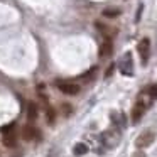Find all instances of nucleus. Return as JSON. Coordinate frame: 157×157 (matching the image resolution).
Wrapping results in <instances>:
<instances>
[{
    "instance_id": "obj_1",
    "label": "nucleus",
    "mask_w": 157,
    "mask_h": 157,
    "mask_svg": "<svg viewBox=\"0 0 157 157\" xmlns=\"http://www.w3.org/2000/svg\"><path fill=\"white\" fill-rule=\"evenodd\" d=\"M154 140H155V132H154V130H144V132L137 137L135 145L139 147V149H145V147L152 145Z\"/></svg>"
},
{
    "instance_id": "obj_2",
    "label": "nucleus",
    "mask_w": 157,
    "mask_h": 157,
    "mask_svg": "<svg viewBox=\"0 0 157 157\" xmlns=\"http://www.w3.org/2000/svg\"><path fill=\"white\" fill-rule=\"evenodd\" d=\"M120 71L125 76L133 75V61H132V52H125V56L120 61Z\"/></svg>"
},
{
    "instance_id": "obj_3",
    "label": "nucleus",
    "mask_w": 157,
    "mask_h": 157,
    "mask_svg": "<svg viewBox=\"0 0 157 157\" xmlns=\"http://www.w3.org/2000/svg\"><path fill=\"white\" fill-rule=\"evenodd\" d=\"M137 51H139L140 54V61H142V64H147V61H149V54H150V41L147 37H144L142 41L139 42V46H137Z\"/></svg>"
},
{
    "instance_id": "obj_4",
    "label": "nucleus",
    "mask_w": 157,
    "mask_h": 157,
    "mask_svg": "<svg viewBox=\"0 0 157 157\" xmlns=\"http://www.w3.org/2000/svg\"><path fill=\"white\" fill-rule=\"evenodd\" d=\"M58 88H59V91L64 93V95H78V93H79V85H76V83L59 81L58 83Z\"/></svg>"
},
{
    "instance_id": "obj_5",
    "label": "nucleus",
    "mask_w": 157,
    "mask_h": 157,
    "mask_svg": "<svg viewBox=\"0 0 157 157\" xmlns=\"http://www.w3.org/2000/svg\"><path fill=\"white\" fill-rule=\"evenodd\" d=\"M112 52H113V42H112V39L106 37L105 42L100 46V56L101 58H108V56H112Z\"/></svg>"
},
{
    "instance_id": "obj_6",
    "label": "nucleus",
    "mask_w": 157,
    "mask_h": 157,
    "mask_svg": "<svg viewBox=\"0 0 157 157\" xmlns=\"http://www.w3.org/2000/svg\"><path fill=\"white\" fill-rule=\"evenodd\" d=\"M144 112H145V105H144L142 101L135 103V106H133V110H132V122H133V123L139 122V120L142 118Z\"/></svg>"
},
{
    "instance_id": "obj_7",
    "label": "nucleus",
    "mask_w": 157,
    "mask_h": 157,
    "mask_svg": "<svg viewBox=\"0 0 157 157\" xmlns=\"http://www.w3.org/2000/svg\"><path fill=\"white\" fill-rule=\"evenodd\" d=\"M37 135H39V132L36 130L34 125H25L24 130H22V137H24L25 140H34Z\"/></svg>"
},
{
    "instance_id": "obj_8",
    "label": "nucleus",
    "mask_w": 157,
    "mask_h": 157,
    "mask_svg": "<svg viewBox=\"0 0 157 157\" xmlns=\"http://www.w3.org/2000/svg\"><path fill=\"white\" fill-rule=\"evenodd\" d=\"M37 112H39L37 105H36V103H32V101H29L27 103V118L31 120V122H34V120L37 118Z\"/></svg>"
},
{
    "instance_id": "obj_9",
    "label": "nucleus",
    "mask_w": 157,
    "mask_h": 157,
    "mask_svg": "<svg viewBox=\"0 0 157 157\" xmlns=\"http://www.w3.org/2000/svg\"><path fill=\"white\" fill-rule=\"evenodd\" d=\"M86 152H88V145H86V144H83V142L76 144V145H75V149H73V154H75L76 157H79V155H85Z\"/></svg>"
},
{
    "instance_id": "obj_10",
    "label": "nucleus",
    "mask_w": 157,
    "mask_h": 157,
    "mask_svg": "<svg viewBox=\"0 0 157 157\" xmlns=\"http://www.w3.org/2000/svg\"><path fill=\"white\" fill-rule=\"evenodd\" d=\"M101 14L108 19H113V17H118V15L122 14V10H120V9H105Z\"/></svg>"
},
{
    "instance_id": "obj_11",
    "label": "nucleus",
    "mask_w": 157,
    "mask_h": 157,
    "mask_svg": "<svg viewBox=\"0 0 157 157\" xmlns=\"http://www.w3.org/2000/svg\"><path fill=\"white\" fill-rule=\"evenodd\" d=\"M4 144L7 147H14L15 144H17V140H15V135L14 133H7V135L4 137Z\"/></svg>"
},
{
    "instance_id": "obj_12",
    "label": "nucleus",
    "mask_w": 157,
    "mask_h": 157,
    "mask_svg": "<svg viewBox=\"0 0 157 157\" xmlns=\"http://www.w3.org/2000/svg\"><path fill=\"white\" fill-rule=\"evenodd\" d=\"M96 71H98V68L96 66H93L91 69H90L88 73H85V75L81 76V79H91V78H95V75H96Z\"/></svg>"
},
{
    "instance_id": "obj_13",
    "label": "nucleus",
    "mask_w": 157,
    "mask_h": 157,
    "mask_svg": "<svg viewBox=\"0 0 157 157\" xmlns=\"http://www.w3.org/2000/svg\"><path fill=\"white\" fill-rule=\"evenodd\" d=\"M14 128H15V123L12 122V123H9V125L2 127V133H4V135H7V133H12V132H14Z\"/></svg>"
},
{
    "instance_id": "obj_14",
    "label": "nucleus",
    "mask_w": 157,
    "mask_h": 157,
    "mask_svg": "<svg viewBox=\"0 0 157 157\" xmlns=\"http://www.w3.org/2000/svg\"><path fill=\"white\" fill-rule=\"evenodd\" d=\"M149 96L152 100H157V85H150L149 86Z\"/></svg>"
},
{
    "instance_id": "obj_15",
    "label": "nucleus",
    "mask_w": 157,
    "mask_h": 157,
    "mask_svg": "<svg viewBox=\"0 0 157 157\" xmlns=\"http://www.w3.org/2000/svg\"><path fill=\"white\" fill-rule=\"evenodd\" d=\"M54 117H56V115H54V110L49 108V110H48V122L52 123V122H54Z\"/></svg>"
},
{
    "instance_id": "obj_16",
    "label": "nucleus",
    "mask_w": 157,
    "mask_h": 157,
    "mask_svg": "<svg viewBox=\"0 0 157 157\" xmlns=\"http://www.w3.org/2000/svg\"><path fill=\"white\" fill-rule=\"evenodd\" d=\"M113 71H115V64H110L108 69H106V73H105V78H110V76L113 75Z\"/></svg>"
},
{
    "instance_id": "obj_17",
    "label": "nucleus",
    "mask_w": 157,
    "mask_h": 157,
    "mask_svg": "<svg viewBox=\"0 0 157 157\" xmlns=\"http://www.w3.org/2000/svg\"><path fill=\"white\" fill-rule=\"evenodd\" d=\"M133 157H145V155H144V152H137Z\"/></svg>"
}]
</instances>
